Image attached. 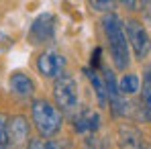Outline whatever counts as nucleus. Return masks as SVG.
<instances>
[{"label": "nucleus", "instance_id": "nucleus-14", "mask_svg": "<svg viewBox=\"0 0 151 149\" xmlns=\"http://www.w3.org/2000/svg\"><path fill=\"white\" fill-rule=\"evenodd\" d=\"M141 104L145 108V114L149 117V112H151V72H149V68L143 72V98H141Z\"/></svg>", "mask_w": 151, "mask_h": 149}, {"label": "nucleus", "instance_id": "nucleus-8", "mask_svg": "<svg viewBox=\"0 0 151 149\" xmlns=\"http://www.w3.org/2000/svg\"><path fill=\"white\" fill-rule=\"evenodd\" d=\"M119 149H149L145 135L133 127V125H121L119 127Z\"/></svg>", "mask_w": 151, "mask_h": 149}, {"label": "nucleus", "instance_id": "nucleus-15", "mask_svg": "<svg viewBox=\"0 0 151 149\" xmlns=\"http://www.w3.org/2000/svg\"><path fill=\"white\" fill-rule=\"evenodd\" d=\"M90 6L96 10H104L106 14L114 12V2H108V0H94V2H90Z\"/></svg>", "mask_w": 151, "mask_h": 149}, {"label": "nucleus", "instance_id": "nucleus-17", "mask_svg": "<svg viewBox=\"0 0 151 149\" xmlns=\"http://www.w3.org/2000/svg\"><path fill=\"white\" fill-rule=\"evenodd\" d=\"M0 149H8V137H6V119L0 114Z\"/></svg>", "mask_w": 151, "mask_h": 149}, {"label": "nucleus", "instance_id": "nucleus-1", "mask_svg": "<svg viewBox=\"0 0 151 149\" xmlns=\"http://www.w3.org/2000/svg\"><path fill=\"white\" fill-rule=\"evenodd\" d=\"M123 23L125 21L116 12H108L102 17V29H104V35H106L108 47H110L114 68L121 72H127V68L131 63V53H129V43H127L125 31H123Z\"/></svg>", "mask_w": 151, "mask_h": 149}, {"label": "nucleus", "instance_id": "nucleus-18", "mask_svg": "<svg viewBox=\"0 0 151 149\" xmlns=\"http://www.w3.org/2000/svg\"><path fill=\"white\" fill-rule=\"evenodd\" d=\"M84 149H100V145H98V139L92 135V137H88V141H86V147Z\"/></svg>", "mask_w": 151, "mask_h": 149}, {"label": "nucleus", "instance_id": "nucleus-13", "mask_svg": "<svg viewBox=\"0 0 151 149\" xmlns=\"http://www.w3.org/2000/svg\"><path fill=\"white\" fill-rule=\"evenodd\" d=\"M116 86H119V92H121V96L123 94H135V92H139V86H141V80H139V76L137 74H125L121 78V82H116Z\"/></svg>", "mask_w": 151, "mask_h": 149}, {"label": "nucleus", "instance_id": "nucleus-4", "mask_svg": "<svg viewBox=\"0 0 151 149\" xmlns=\"http://www.w3.org/2000/svg\"><path fill=\"white\" fill-rule=\"evenodd\" d=\"M123 27H127L125 37H127L129 47L133 49L137 59L143 61L149 55V33H147V29L141 25L139 21H135V19H129L127 23H123Z\"/></svg>", "mask_w": 151, "mask_h": 149}, {"label": "nucleus", "instance_id": "nucleus-6", "mask_svg": "<svg viewBox=\"0 0 151 149\" xmlns=\"http://www.w3.org/2000/svg\"><path fill=\"white\" fill-rule=\"evenodd\" d=\"M55 35V17L51 12H43L39 14L33 25L29 29V39L35 43V45H41V43H47L53 39Z\"/></svg>", "mask_w": 151, "mask_h": 149}, {"label": "nucleus", "instance_id": "nucleus-5", "mask_svg": "<svg viewBox=\"0 0 151 149\" xmlns=\"http://www.w3.org/2000/svg\"><path fill=\"white\" fill-rule=\"evenodd\" d=\"M6 137H8V145H12L14 149H27L29 123L23 114H14L6 119Z\"/></svg>", "mask_w": 151, "mask_h": 149}, {"label": "nucleus", "instance_id": "nucleus-11", "mask_svg": "<svg viewBox=\"0 0 151 149\" xmlns=\"http://www.w3.org/2000/svg\"><path fill=\"white\" fill-rule=\"evenodd\" d=\"M27 149H74L70 139H31Z\"/></svg>", "mask_w": 151, "mask_h": 149}, {"label": "nucleus", "instance_id": "nucleus-7", "mask_svg": "<svg viewBox=\"0 0 151 149\" xmlns=\"http://www.w3.org/2000/svg\"><path fill=\"white\" fill-rule=\"evenodd\" d=\"M63 68H65V57L55 53V51H43L39 57H37V70L43 78H57V76L63 74Z\"/></svg>", "mask_w": 151, "mask_h": 149}, {"label": "nucleus", "instance_id": "nucleus-9", "mask_svg": "<svg viewBox=\"0 0 151 149\" xmlns=\"http://www.w3.org/2000/svg\"><path fill=\"white\" fill-rule=\"evenodd\" d=\"M72 121H74V131L80 135H84V133L94 135L100 129V114L90 108H82L78 114L72 117Z\"/></svg>", "mask_w": 151, "mask_h": 149}, {"label": "nucleus", "instance_id": "nucleus-3", "mask_svg": "<svg viewBox=\"0 0 151 149\" xmlns=\"http://www.w3.org/2000/svg\"><path fill=\"white\" fill-rule=\"evenodd\" d=\"M78 82L72 74H63L57 76L53 82V100H55V108L63 114H72L78 110Z\"/></svg>", "mask_w": 151, "mask_h": 149}, {"label": "nucleus", "instance_id": "nucleus-2", "mask_svg": "<svg viewBox=\"0 0 151 149\" xmlns=\"http://www.w3.org/2000/svg\"><path fill=\"white\" fill-rule=\"evenodd\" d=\"M31 117L41 139H51L61 131L63 114L45 98H35L31 102Z\"/></svg>", "mask_w": 151, "mask_h": 149}, {"label": "nucleus", "instance_id": "nucleus-10", "mask_svg": "<svg viewBox=\"0 0 151 149\" xmlns=\"http://www.w3.org/2000/svg\"><path fill=\"white\" fill-rule=\"evenodd\" d=\"M8 86H10V90H12L17 96H21V98H29V96H33V92H35V82L27 74H23V72H14V74L10 76Z\"/></svg>", "mask_w": 151, "mask_h": 149}, {"label": "nucleus", "instance_id": "nucleus-16", "mask_svg": "<svg viewBox=\"0 0 151 149\" xmlns=\"http://www.w3.org/2000/svg\"><path fill=\"white\" fill-rule=\"evenodd\" d=\"M90 63H92L90 70H94V72H98V68H102V47H94L92 57H90Z\"/></svg>", "mask_w": 151, "mask_h": 149}, {"label": "nucleus", "instance_id": "nucleus-12", "mask_svg": "<svg viewBox=\"0 0 151 149\" xmlns=\"http://www.w3.org/2000/svg\"><path fill=\"white\" fill-rule=\"evenodd\" d=\"M84 74L88 76V80H90V84H92V88H94V92H96L98 104H100V106H106V92H104V82H102L100 74L94 72V70H90V68H86Z\"/></svg>", "mask_w": 151, "mask_h": 149}]
</instances>
